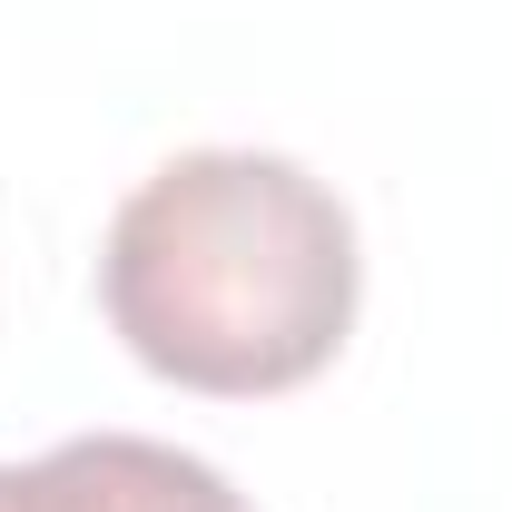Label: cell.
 <instances>
[{"label":"cell","mask_w":512,"mask_h":512,"mask_svg":"<svg viewBox=\"0 0 512 512\" xmlns=\"http://www.w3.org/2000/svg\"><path fill=\"white\" fill-rule=\"evenodd\" d=\"M99 296L119 345L188 394H286L355 335L365 256L345 197L266 148H188L109 217Z\"/></svg>","instance_id":"obj_1"},{"label":"cell","mask_w":512,"mask_h":512,"mask_svg":"<svg viewBox=\"0 0 512 512\" xmlns=\"http://www.w3.org/2000/svg\"><path fill=\"white\" fill-rule=\"evenodd\" d=\"M0 512H256V503L178 444L69 434L40 463H0Z\"/></svg>","instance_id":"obj_2"}]
</instances>
